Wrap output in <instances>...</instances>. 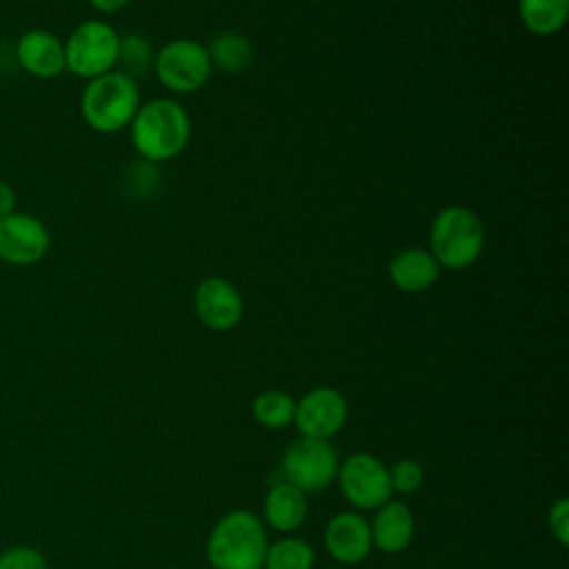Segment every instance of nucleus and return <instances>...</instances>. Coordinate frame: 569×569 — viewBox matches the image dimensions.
I'll return each mask as SVG.
<instances>
[{"instance_id": "obj_2", "label": "nucleus", "mask_w": 569, "mask_h": 569, "mask_svg": "<svg viewBox=\"0 0 569 569\" xmlns=\"http://www.w3.org/2000/svg\"><path fill=\"white\" fill-rule=\"evenodd\" d=\"M267 547L262 518L247 509H231L209 531L207 560L213 569H260Z\"/></svg>"}, {"instance_id": "obj_23", "label": "nucleus", "mask_w": 569, "mask_h": 569, "mask_svg": "<svg viewBox=\"0 0 569 569\" xmlns=\"http://www.w3.org/2000/svg\"><path fill=\"white\" fill-rule=\"evenodd\" d=\"M547 525L551 536L558 540L560 547L569 545V500L567 498H558L547 513Z\"/></svg>"}, {"instance_id": "obj_8", "label": "nucleus", "mask_w": 569, "mask_h": 569, "mask_svg": "<svg viewBox=\"0 0 569 569\" xmlns=\"http://www.w3.org/2000/svg\"><path fill=\"white\" fill-rule=\"evenodd\" d=\"M336 478L342 496L358 511L378 509L393 496L389 467L369 451H356L340 460Z\"/></svg>"}, {"instance_id": "obj_17", "label": "nucleus", "mask_w": 569, "mask_h": 569, "mask_svg": "<svg viewBox=\"0 0 569 569\" xmlns=\"http://www.w3.org/2000/svg\"><path fill=\"white\" fill-rule=\"evenodd\" d=\"M518 13L527 31L553 36L569 18V0H518Z\"/></svg>"}, {"instance_id": "obj_10", "label": "nucleus", "mask_w": 569, "mask_h": 569, "mask_svg": "<svg viewBox=\"0 0 569 569\" xmlns=\"http://www.w3.org/2000/svg\"><path fill=\"white\" fill-rule=\"evenodd\" d=\"M349 416L345 396L333 387H316L296 402L293 425L302 438L329 440L336 436Z\"/></svg>"}, {"instance_id": "obj_20", "label": "nucleus", "mask_w": 569, "mask_h": 569, "mask_svg": "<svg viewBox=\"0 0 569 569\" xmlns=\"http://www.w3.org/2000/svg\"><path fill=\"white\" fill-rule=\"evenodd\" d=\"M251 411H253L256 422H260L262 427L282 429L293 422L296 400L280 389H267L253 398Z\"/></svg>"}, {"instance_id": "obj_13", "label": "nucleus", "mask_w": 569, "mask_h": 569, "mask_svg": "<svg viewBox=\"0 0 569 569\" xmlns=\"http://www.w3.org/2000/svg\"><path fill=\"white\" fill-rule=\"evenodd\" d=\"M16 62L33 78L53 80L67 71L64 40L47 29H29L16 42Z\"/></svg>"}, {"instance_id": "obj_24", "label": "nucleus", "mask_w": 569, "mask_h": 569, "mask_svg": "<svg viewBox=\"0 0 569 569\" xmlns=\"http://www.w3.org/2000/svg\"><path fill=\"white\" fill-rule=\"evenodd\" d=\"M16 204H18V196H16L13 187L9 182L0 180V218L13 213Z\"/></svg>"}, {"instance_id": "obj_16", "label": "nucleus", "mask_w": 569, "mask_h": 569, "mask_svg": "<svg viewBox=\"0 0 569 569\" xmlns=\"http://www.w3.org/2000/svg\"><path fill=\"white\" fill-rule=\"evenodd\" d=\"M262 522L280 533L296 531L307 518V498L291 482H276L262 502Z\"/></svg>"}, {"instance_id": "obj_19", "label": "nucleus", "mask_w": 569, "mask_h": 569, "mask_svg": "<svg viewBox=\"0 0 569 569\" xmlns=\"http://www.w3.org/2000/svg\"><path fill=\"white\" fill-rule=\"evenodd\" d=\"M207 51H209L211 64L222 69V71H229V73L242 71L251 64V44H249V40L240 33H233V31H224V33L216 36L211 40V47H207Z\"/></svg>"}, {"instance_id": "obj_12", "label": "nucleus", "mask_w": 569, "mask_h": 569, "mask_svg": "<svg viewBox=\"0 0 569 569\" xmlns=\"http://www.w3.org/2000/svg\"><path fill=\"white\" fill-rule=\"evenodd\" d=\"M325 549L340 565L362 562L373 545L369 520L358 511H340L325 527Z\"/></svg>"}, {"instance_id": "obj_25", "label": "nucleus", "mask_w": 569, "mask_h": 569, "mask_svg": "<svg viewBox=\"0 0 569 569\" xmlns=\"http://www.w3.org/2000/svg\"><path fill=\"white\" fill-rule=\"evenodd\" d=\"M131 0H89V4L100 11V13H116L120 9H124Z\"/></svg>"}, {"instance_id": "obj_6", "label": "nucleus", "mask_w": 569, "mask_h": 569, "mask_svg": "<svg viewBox=\"0 0 569 569\" xmlns=\"http://www.w3.org/2000/svg\"><path fill=\"white\" fill-rule=\"evenodd\" d=\"M153 69L158 80L173 93H193L207 84L213 64L202 42L191 38L169 40L160 47Z\"/></svg>"}, {"instance_id": "obj_26", "label": "nucleus", "mask_w": 569, "mask_h": 569, "mask_svg": "<svg viewBox=\"0 0 569 569\" xmlns=\"http://www.w3.org/2000/svg\"><path fill=\"white\" fill-rule=\"evenodd\" d=\"M260 569H262V567H260Z\"/></svg>"}, {"instance_id": "obj_22", "label": "nucleus", "mask_w": 569, "mask_h": 569, "mask_svg": "<svg viewBox=\"0 0 569 569\" xmlns=\"http://www.w3.org/2000/svg\"><path fill=\"white\" fill-rule=\"evenodd\" d=\"M0 569H47V560L38 549L20 545L0 553Z\"/></svg>"}, {"instance_id": "obj_14", "label": "nucleus", "mask_w": 569, "mask_h": 569, "mask_svg": "<svg viewBox=\"0 0 569 569\" xmlns=\"http://www.w3.org/2000/svg\"><path fill=\"white\" fill-rule=\"evenodd\" d=\"M373 518L369 520L371 545L382 553H400L409 547L413 538V513L400 500H387L378 509H373Z\"/></svg>"}, {"instance_id": "obj_21", "label": "nucleus", "mask_w": 569, "mask_h": 569, "mask_svg": "<svg viewBox=\"0 0 569 569\" xmlns=\"http://www.w3.org/2000/svg\"><path fill=\"white\" fill-rule=\"evenodd\" d=\"M389 482L393 493H413L425 482V469L420 462L402 458L389 467Z\"/></svg>"}, {"instance_id": "obj_11", "label": "nucleus", "mask_w": 569, "mask_h": 569, "mask_svg": "<svg viewBox=\"0 0 569 569\" xmlns=\"http://www.w3.org/2000/svg\"><path fill=\"white\" fill-rule=\"evenodd\" d=\"M193 309L200 322L213 331H229L242 320V296L222 276H207L193 291Z\"/></svg>"}, {"instance_id": "obj_1", "label": "nucleus", "mask_w": 569, "mask_h": 569, "mask_svg": "<svg viewBox=\"0 0 569 569\" xmlns=\"http://www.w3.org/2000/svg\"><path fill=\"white\" fill-rule=\"evenodd\" d=\"M129 131L133 149L144 160L167 162L187 147L191 120L178 100L153 98L138 107Z\"/></svg>"}, {"instance_id": "obj_4", "label": "nucleus", "mask_w": 569, "mask_h": 569, "mask_svg": "<svg viewBox=\"0 0 569 569\" xmlns=\"http://www.w3.org/2000/svg\"><path fill=\"white\" fill-rule=\"evenodd\" d=\"M485 249V227L476 211L449 204L431 222L429 251L445 269L471 267Z\"/></svg>"}, {"instance_id": "obj_5", "label": "nucleus", "mask_w": 569, "mask_h": 569, "mask_svg": "<svg viewBox=\"0 0 569 569\" xmlns=\"http://www.w3.org/2000/svg\"><path fill=\"white\" fill-rule=\"evenodd\" d=\"M120 58V36L104 20L80 22L64 40L67 71L82 80H93L113 71Z\"/></svg>"}, {"instance_id": "obj_9", "label": "nucleus", "mask_w": 569, "mask_h": 569, "mask_svg": "<svg viewBox=\"0 0 569 569\" xmlns=\"http://www.w3.org/2000/svg\"><path fill=\"white\" fill-rule=\"evenodd\" d=\"M51 247L47 224L27 211H13L0 218V260L11 267L38 264Z\"/></svg>"}, {"instance_id": "obj_15", "label": "nucleus", "mask_w": 569, "mask_h": 569, "mask_svg": "<svg viewBox=\"0 0 569 569\" xmlns=\"http://www.w3.org/2000/svg\"><path fill=\"white\" fill-rule=\"evenodd\" d=\"M442 267L429 249L411 247L398 251L389 262L391 282L405 293H420L431 289L440 278Z\"/></svg>"}, {"instance_id": "obj_3", "label": "nucleus", "mask_w": 569, "mask_h": 569, "mask_svg": "<svg viewBox=\"0 0 569 569\" xmlns=\"http://www.w3.org/2000/svg\"><path fill=\"white\" fill-rule=\"evenodd\" d=\"M138 82L127 71H107L87 80L80 96V116L98 133H116L131 124L140 107Z\"/></svg>"}, {"instance_id": "obj_18", "label": "nucleus", "mask_w": 569, "mask_h": 569, "mask_svg": "<svg viewBox=\"0 0 569 569\" xmlns=\"http://www.w3.org/2000/svg\"><path fill=\"white\" fill-rule=\"evenodd\" d=\"M313 547L298 536H282L267 547L262 569H313Z\"/></svg>"}, {"instance_id": "obj_7", "label": "nucleus", "mask_w": 569, "mask_h": 569, "mask_svg": "<svg viewBox=\"0 0 569 569\" xmlns=\"http://www.w3.org/2000/svg\"><path fill=\"white\" fill-rule=\"evenodd\" d=\"M338 451L329 440L296 438L282 453L280 469L287 482L298 487L302 493L327 489L338 473Z\"/></svg>"}]
</instances>
